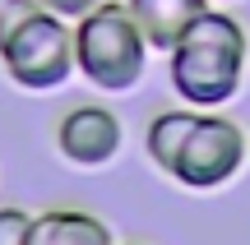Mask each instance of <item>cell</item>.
Wrapping results in <instances>:
<instances>
[{
	"label": "cell",
	"instance_id": "obj_1",
	"mask_svg": "<svg viewBox=\"0 0 250 245\" xmlns=\"http://www.w3.org/2000/svg\"><path fill=\"white\" fill-rule=\"evenodd\" d=\"M250 60V37L227 9H204L195 23L186 28L176 46L167 51V79L176 97L195 111H218L241 93Z\"/></svg>",
	"mask_w": 250,
	"mask_h": 245
},
{
	"label": "cell",
	"instance_id": "obj_2",
	"mask_svg": "<svg viewBox=\"0 0 250 245\" xmlns=\"http://www.w3.org/2000/svg\"><path fill=\"white\" fill-rule=\"evenodd\" d=\"M148 51L139 23L125 0H102L83 19H74V70L98 93H130L148 70Z\"/></svg>",
	"mask_w": 250,
	"mask_h": 245
},
{
	"label": "cell",
	"instance_id": "obj_3",
	"mask_svg": "<svg viewBox=\"0 0 250 245\" xmlns=\"http://www.w3.org/2000/svg\"><path fill=\"white\" fill-rule=\"evenodd\" d=\"M0 70L28 93H56L74 70V23L37 5L19 28L0 37Z\"/></svg>",
	"mask_w": 250,
	"mask_h": 245
},
{
	"label": "cell",
	"instance_id": "obj_4",
	"mask_svg": "<svg viewBox=\"0 0 250 245\" xmlns=\"http://www.w3.org/2000/svg\"><path fill=\"white\" fill-rule=\"evenodd\" d=\"M250 157V139L223 111H195V125L181 139L176 162H171V181L186 190H223Z\"/></svg>",
	"mask_w": 250,
	"mask_h": 245
},
{
	"label": "cell",
	"instance_id": "obj_5",
	"mask_svg": "<svg viewBox=\"0 0 250 245\" xmlns=\"http://www.w3.org/2000/svg\"><path fill=\"white\" fill-rule=\"evenodd\" d=\"M125 144L121 116L111 107H98V102H83V107H70L61 120H56V148H61L65 162L74 167H107L116 162Z\"/></svg>",
	"mask_w": 250,
	"mask_h": 245
},
{
	"label": "cell",
	"instance_id": "obj_6",
	"mask_svg": "<svg viewBox=\"0 0 250 245\" xmlns=\"http://www.w3.org/2000/svg\"><path fill=\"white\" fill-rule=\"evenodd\" d=\"M134 14V23H139L144 42L153 46V51H171V46L186 37V28L195 23L204 9H213L208 0H125Z\"/></svg>",
	"mask_w": 250,
	"mask_h": 245
},
{
	"label": "cell",
	"instance_id": "obj_7",
	"mask_svg": "<svg viewBox=\"0 0 250 245\" xmlns=\"http://www.w3.org/2000/svg\"><path fill=\"white\" fill-rule=\"evenodd\" d=\"M28 245H116V236H111V227L98 218V213L46 208V213H33Z\"/></svg>",
	"mask_w": 250,
	"mask_h": 245
},
{
	"label": "cell",
	"instance_id": "obj_8",
	"mask_svg": "<svg viewBox=\"0 0 250 245\" xmlns=\"http://www.w3.org/2000/svg\"><path fill=\"white\" fill-rule=\"evenodd\" d=\"M190 125H195V107H171V111H158V116L148 120V130H144V148H148V162L158 167L162 176L171 171L176 148H181V139L190 134Z\"/></svg>",
	"mask_w": 250,
	"mask_h": 245
},
{
	"label": "cell",
	"instance_id": "obj_9",
	"mask_svg": "<svg viewBox=\"0 0 250 245\" xmlns=\"http://www.w3.org/2000/svg\"><path fill=\"white\" fill-rule=\"evenodd\" d=\"M28 231H33V213L19 204H5L0 208V245H28Z\"/></svg>",
	"mask_w": 250,
	"mask_h": 245
},
{
	"label": "cell",
	"instance_id": "obj_10",
	"mask_svg": "<svg viewBox=\"0 0 250 245\" xmlns=\"http://www.w3.org/2000/svg\"><path fill=\"white\" fill-rule=\"evenodd\" d=\"M33 9H37V0H0V37H5L9 28H19Z\"/></svg>",
	"mask_w": 250,
	"mask_h": 245
},
{
	"label": "cell",
	"instance_id": "obj_11",
	"mask_svg": "<svg viewBox=\"0 0 250 245\" xmlns=\"http://www.w3.org/2000/svg\"><path fill=\"white\" fill-rule=\"evenodd\" d=\"M37 5H42V9H51V14H61V19H70V23H74V19H83L88 9H98L102 0H37Z\"/></svg>",
	"mask_w": 250,
	"mask_h": 245
},
{
	"label": "cell",
	"instance_id": "obj_12",
	"mask_svg": "<svg viewBox=\"0 0 250 245\" xmlns=\"http://www.w3.org/2000/svg\"><path fill=\"white\" fill-rule=\"evenodd\" d=\"M208 5H227V0H208Z\"/></svg>",
	"mask_w": 250,
	"mask_h": 245
},
{
	"label": "cell",
	"instance_id": "obj_13",
	"mask_svg": "<svg viewBox=\"0 0 250 245\" xmlns=\"http://www.w3.org/2000/svg\"><path fill=\"white\" fill-rule=\"evenodd\" d=\"M125 245H144V241H125Z\"/></svg>",
	"mask_w": 250,
	"mask_h": 245
}]
</instances>
